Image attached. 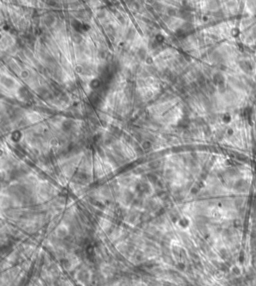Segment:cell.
Instances as JSON below:
<instances>
[{"label":"cell","mask_w":256,"mask_h":286,"mask_svg":"<svg viewBox=\"0 0 256 286\" xmlns=\"http://www.w3.org/2000/svg\"><path fill=\"white\" fill-rule=\"evenodd\" d=\"M213 82L215 85L217 86H222L224 85V82H225V78L224 76L222 75V73L220 72H217L213 75Z\"/></svg>","instance_id":"cell-1"},{"label":"cell","mask_w":256,"mask_h":286,"mask_svg":"<svg viewBox=\"0 0 256 286\" xmlns=\"http://www.w3.org/2000/svg\"><path fill=\"white\" fill-rule=\"evenodd\" d=\"M239 65H240V67L242 68L243 71H246V72H248L249 71V72H250V71L252 70V66H251V64L248 61L243 60V61H241L240 63H239Z\"/></svg>","instance_id":"cell-2"},{"label":"cell","mask_w":256,"mask_h":286,"mask_svg":"<svg viewBox=\"0 0 256 286\" xmlns=\"http://www.w3.org/2000/svg\"><path fill=\"white\" fill-rule=\"evenodd\" d=\"M243 116H244L245 118H250V117L252 116V109L245 108L244 110H243Z\"/></svg>","instance_id":"cell-3"}]
</instances>
